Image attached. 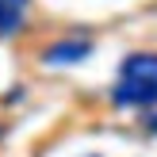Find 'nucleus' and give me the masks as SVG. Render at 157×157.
<instances>
[{
    "label": "nucleus",
    "mask_w": 157,
    "mask_h": 157,
    "mask_svg": "<svg viewBox=\"0 0 157 157\" xmlns=\"http://www.w3.org/2000/svg\"><path fill=\"white\" fill-rule=\"evenodd\" d=\"M111 104L115 107H153L157 104V54L153 50L130 54L119 65V77L111 84Z\"/></svg>",
    "instance_id": "1"
},
{
    "label": "nucleus",
    "mask_w": 157,
    "mask_h": 157,
    "mask_svg": "<svg viewBox=\"0 0 157 157\" xmlns=\"http://www.w3.org/2000/svg\"><path fill=\"white\" fill-rule=\"evenodd\" d=\"M88 54H92L88 38H61V42H54L50 50L42 54V61H46V65H73V61L88 58Z\"/></svg>",
    "instance_id": "2"
},
{
    "label": "nucleus",
    "mask_w": 157,
    "mask_h": 157,
    "mask_svg": "<svg viewBox=\"0 0 157 157\" xmlns=\"http://www.w3.org/2000/svg\"><path fill=\"white\" fill-rule=\"evenodd\" d=\"M31 0H0V35H15L27 23Z\"/></svg>",
    "instance_id": "3"
},
{
    "label": "nucleus",
    "mask_w": 157,
    "mask_h": 157,
    "mask_svg": "<svg viewBox=\"0 0 157 157\" xmlns=\"http://www.w3.org/2000/svg\"><path fill=\"white\" fill-rule=\"evenodd\" d=\"M146 130H150V134H157V111L146 115Z\"/></svg>",
    "instance_id": "4"
}]
</instances>
